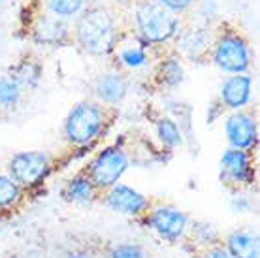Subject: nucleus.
Returning <instances> with one entry per match:
<instances>
[{"instance_id":"nucleus-19","label":"nucleus","mask_w":260,"mask_h":258,"mask_svg":"<svg viewBox=\"0 0 260 258\" xmlns=\"http://www.w3.org/2000/svg\"><path fill=\"white\" fill-rule=\"evenodd\" d=\"M113 55H115L117 64L123 70H128V72H142L151 62L147 47L140 44L138 40L130 42V44H119Z\"/></svg>"},{"instance_id":"nucleus-22","label":"nucleus","mask_w":260,"mask_h":258,"mask_svg":"<svg viewBox=\"0 0 260 258\" xmlns=\"http://www.w3.org/2000/svg\"><path fill=\"white\" fill-rule=\"evenodd\" d=\"M44 13L64 21H76L87 10V0H40Z\"/></svg>"},{"instance_id":"nucleus-28","label":"nucleus","mask_w":260,"mask_h":258,"mask_svg":"<svg viewBox=\"0 0 260 258\" xmlns=\"http://www.w3.org/2000/svg\"><path fill=\"white\" fill-rule=\"evenodd\" d=\"M198 258H232V256H230L226 249L222 247V243H219V245L202 249V251L198 252Z\"/></svg>"},{"instance_id":"nucleus-24","label":"nucleus","mask_w":260,"mask_h":258,"mask_svg":"<svg viewBox=\"0 0 260 258\" xmlns=\"http://www.w3.org/2000/svg\"><path fill=\"white\" fill-rule=\"evenodd\" d=\"M10 76H12L17 83L21 85V89L25 90H34L38 87L40 79H42V68L40 64L32 62V60H23L19 64L10 70Z\"/></svg>"},{"instance_id":"nucleus-17","label":"nucleus","mask_w":260,"mask_h":258,"mask_svg":"<svg viewBox=\"0 0 260 258\" xmlns=\"http://www.w3.org/2000/svg\"><path fill=\"white\" fill-rule=\"evenodd\" d=\"M187 72H185V64L183 58L177 53H172L168 57H164L158 64H156L155 72V81L158 87H162L166 90H176L185 83Z\"/></svg>"},{"instance_id":"nucleus-11","label":"nucleus","mask_w":260,"mask_h":258,"mask_svg":"<svg viewBox=\"0 0 260 258\" xmlns=\"http://www.w3.org/2000/svg\"><path fill=\"white\" fill-rule=\"evenodd\" d=\"M254 96V79L251 74H236L222 79L217 102L228 113L247 110Z\"/></svg>"},{"instance_id":"nucleus-10","label":"nucleus","mask_w":260,"mask_h":258,"mask_svg":"<svg viewBox=\"0 0 260 258\" xmlns=\"http://www.w3.org/2000/svg\"><path fill=\"white\" fill-rule=\"evenodd\" d=\"M100 200L110 211L134 220L142 219L153 204L145 194L140 192L138 188H134L128 183H123V181L104 190L100 194Z\"/></svg>"},{"instance_id":"nucleus-23","label":"nucleus","mask_w":260,"mask_h":258,"mask_svg":"<svg viewBox=\"0 0 260 258\" xmlns=\"http://www.w3.org/2000/svg\"><path fill=\"white\" fill-rule=\"evenodd\" d=\"M25 90L10 76H0V111H15L23 102Z\"/></svg>"},{"instance_id":"nucleus-14","label":"nucleus","mask_w":260,"mask_h":258,"mask_svg":"<svg viewBox=\"0 0 260 258\" xmlns=\"http://www.w3.org/2000/svg\"><path fill=\"white\" fill-rule=\"evenodd\" d=\"M174 42L177 45V55L179 57L200 60V58L208 57L213 36H211V28L208 25H196L187 28V30H179Z\"/></svg>"},{"instance_id":"nucleus-9","label":"nucleus","mask_w":260,"mask_h":258,"mask_svg":"<svg viewBox=\"0 0 260 258\" xmlns=\"http://www.w3.org/2000/svg\"><path fill=\"white\" fill-rule=\"evenodd\" d=\"M222 132H224L226 145L230 149L253 153L254 149L258 147V117L253 111L241 110L228 113L222 121Z\"/></svg>"},{"instance_id":"nucleus-16","label":"nucleus","mask_w":260,"mask_h":258,"mask_svg":"<svg viewBox=\"0 0 260 258\" xmlns=\"http://www.w3.org/2000/svg\"><path fill=\"white\" fill-rule=\"evenodd\" d=\"M60 198L72 206H91L92 202L100 198V192L92 185L89 175L83 170H79L64 181V185L60 188Z\"/></svg>"},{"instance_id":"nucleus-30","label":"nucleus","mask_w":260,"mask_h":258,"mask_svg":"<svg viewBox=\"0 0 260 258\" xmlns=\"http://www.w3.org/2000/svg\"><path fill=\"white\" fill-rule=\"evenodd\" d=\"M0 4H2V0H0Z\"/></svg>"},{"instance_id":"nucleus-26","label":"nucleus","mask_w":260,"mask_h":258,"mask_svg":"<svg viewBox=\"0 0 260 258\" xmlns=\"http://www.w3.org/2000/svg\"><path fill=\"white\" fill-rule=\"evenodd\" d=\"M160 6L164 8V10H168V12H172L174 15H181V13H187L190 10V8L194 6L198 0H156Z\"/></svg>"},{"instance_id":"nucleus-2","label":"nucleus","mask_w":260,"mask_h":258,"mask_svg":"<svg viewBox=\"0 0 260 258\" xmlns=\"http://www.w3.org/2000/svg\"><path fill=\"white\" fill-rule=\"evenodd\" d=\"M179 30V17L164 10L156 0H140L132 10V34L145 47L172 44Z\"/></svg>"},{"instance_id":"nucleus-20","label":"nucleus","mask_w":260,"mask_h":258,"mask_svg":"<svg viewBox=\"0 0 260 258\" xmlns=\"http://www.w3.org/2000/svg\"><path fill=\"white\" fill-rule=\"evenodd\" d=\"M25 196L26 192L6 170L0 172V215L15 211L25 202Z\"/></svg>"},{"instance_id":"nucleus-5","label":"nucleus","mask_w":260,"mask_h":258,"mask_svg":"<svg viewBox=\"0 0 260 258\" xmlns=\"http://www.w3.org/2000/svg\"><path fill=\"white\" fill-rule=\"evenodd\" d=\"M208 58L219 72L226 76H236V74H249L253 53L249 42L240 33L222 30L211 42Z\"/></svg>"},{"instance_id":"nucleus-8","label":"nucleus","mask_w":260,"mask_h":258,"mask_svg":"<svg viewBox=\"0 0 260 258\" xmlns=\"http://www.w3.org/2000/svg\"><path fill=\"white\" fill-rule=\"evenodd\" d=\"M219 179L232 190L251 187L256 181L253 153L226 147L219 158Z\"/></svg>"},{"instance_id":"nucleus-21","label":"nucleus","mask_w":260,"mask_h":258,"mask_svg":"<svg viewBox=\"0 0 260 258\" xmlns=\"http://www.w3.org/2000/svg\"><path fill=\"white\" fill-rule=\"evenodd\" d=\"M187 238L192 241V245H196L198 249H208V247L219 245L222 243V234L219 232V228L215 224H211L209 220H190L189 224V232H187Z\"/></svg>"},{"instance_id":"nucleus-15","label":"nucleus","mask_w":260,"mask_h":258,"mask_svg":"<svg viewBox=\"0 0 260 258\" xmlns=\"http://www.w3.org/2000/svg\"><path fill=\"white\" fill-rule=\"evenodd\" d=\"M222 247L232 258H260V236L256 228H236L222 238Z\"/></svg>"},{"instance_id":"nucleus-29","label":"nucleus","mask_w":260,"mask_h":258,"mask_svg":"<svg viewBox=\"0 0 260 258\" xmlns=\"http://www.w3.org/2000/svg\"><path fill=\"white\" fill-rule=\"evenodd\" d=\"M66 258H92V256L85 251H72V252L66 254Z\"/></svg>"},{"instance_id":"nucleus-27","label":"nucleus","mask_w":260,"mask_h":258,"mask_svg":"<svg viewBox=\"0 0 260 258\" xmlns=\"http://www.w3.org/2000/svg\"><path fill=\"white\" fill-rule=\"evenodd\" d=\"M230 209H232L236 215H247L249 211L253 209V200L249 198L247 194L236 192L234 198H230Z\"/></svg>"},{"instance_id":"nucleus-7","label":"nucleus","mask_w":260,"mask_h":258,"mask_svg":"<svg viewBox=\"0 0 260 258\" xmlns=\"http://www.w3.org/2000/svg\"><path fill=\"white\" fill-rule=\"evenodd\" d=\"M190 220L192 219L187 211L172 204H151L147 213L138 222L166 243H179L183 239H187Z\"/></svg>"},{"instance_id":"nucleus-12","label":"nucleus","mask_w":260,"mask_h":258,"mask_svg":"<svg viewBox=\"0 0 260 258\" xmlns=\"http://www.w3.org/2000/svg\"><path fill=\"white\" fill-rule=\"evenodd\" d=\"M132 81L121 70H108L102 72L92 85V94L94 102L106 108H117L128 98Z\"/></svg>"},{"instance_id":"nucleus-13","label":"nucleus","mask_w":260,"mask_h":258,"mask_svg":"<svg viewBox=\"0 0 260 258\" xmlns=\"http://www.w3.org/2000/svg\"><path fill=\"white\" fill-rule=\"evenodd\" d=\"M30 36L38 45L44 47H60L64 45L72 36L70 21L53 17L47 13H40L30 28Z\"/></svg>"},{"instance_id":"nucleus-6","label":"nucleus","mask_w":260,"mask_h":258,"mask_svg":"<svg viewBox=\"0 0 260 258\" xmlns=\"http://www.w3.org/2000/svg\"><path fill=\"white\" fill-rule=\"evenodd\" d=\"M6 172L21 185L25 192H34L46 185L55 172V158L44 149H25L10 156Z\"/></svg>"},{"instance_id":"nucleus-3","label":"nucleus","mask_w":260,"mask_h":258,"mask_svg":"<svg viewBox=\"0 0 260 258\" xmlns=\"http://www.w3.org/2000/svg\"><path fill=\"white\" fill-rule=\"evenodd\" d=\"M108 108L94 100L74 104L62 121V138L72 149H92L104 134Z\"/></svg>"},{"instance_id":"nucleus-18","label":"nucleus","mask_w":260,"mask_h":258,"mask_svg":"<svg viewBox=\"0 0 260 258\" xmlns=\"http://www.w3.org/2000/svg\"><path fill=\"white\" fill-rule=\"evenodd\" d=\"M156 142L166 151H176L185 145V134H183L181 123L172 115H160L153 121Z\"/></svg>"},{"instance_id":"nucleus-1","label":"nucleus","mask_w":260,"mask_h":258,"mask_svg":"<svg viewBox=\"0 0 260 258\" xmlns=\"http://www.w3.org/2000/svg\"><path fill=\"white\" fill-rule=\"evenodd\" d=\"M72 34L81 51L91 57H110L121 44L117 21L110 10L102 6L87 8L76 19Z\"/></svg>"},{"instance_id":"nucleus-25","label":"nucleus","mask_w":260,"mask_h":258,"mask_svg":"<svg viewBox=\"0 0 260 258\" xmlns=\"http://www.w3.org/2000/svg\"><path fill=\"white\" fill-rule=\"evenodd\" d=\"M108 258H145V249L134 241H119L110 247Z\"/></svg>"},{"instance_id":"nucleus-4","label":"nucleus","mask_w":260,"mask_h":258,"mask_svg":"<svg viewBox=\"0 0 260 258\" xmlns=\"http://www.w3.org/2000/svg\"><path fill=\"white\" fill-rule=\"evenodd\" d=\"M132 166L130 153L121 143H108L92 153L91 160L87 162L83 172L89 175L92 185L100 194L123 181L126 172Z\"/></svg>"}]
</instances>
